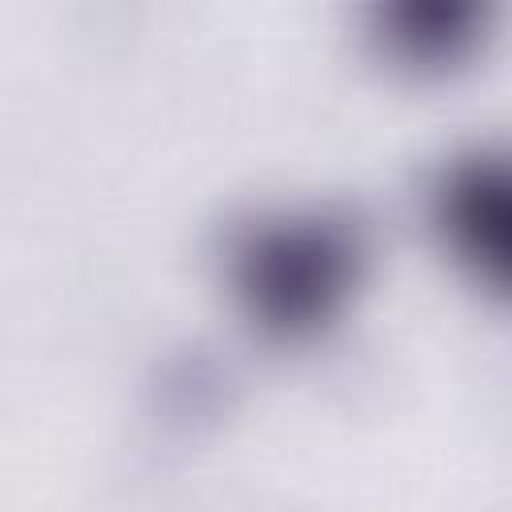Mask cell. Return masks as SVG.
Segmentation results:
<instances>
[{
    "mask_svg": "<svg viewBox=\"0 0 512 512\" xmlns=\"http://www.w3.org/2000/svg\"><path fill=\"white\" fill-rule=\"evenodd\" d=\"M356 268V236L336 220H280L248 232L236 280L248 308L276 328H308L340 300Z\"/></svg>",
    "mask_w": 512,
    "mask_h": 512,
    "instance_id": "obj_1",
    "label": "cell"
},
{
    "mask_svg": "<svg viewBox=\"0 0 512 512\" xmlns=\"http://www.w3.org/2000/svg\"><path fill=\"white\" fill-rule=\"evenodd\" d=\"M452 248L492 284L512 292V156L480 152L444 172L436 192Z\"/></svg>",
    "mask_w": 512,
    "mask_h": 512,
    "instance_id": "obj_2",
    "label": "cell"
}]
</instances>
